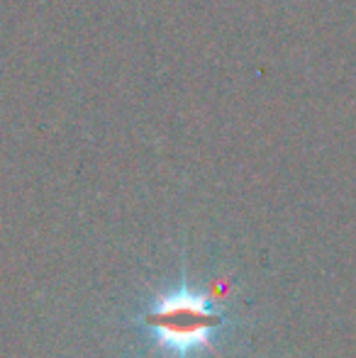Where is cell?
Returning <instances> with one entry per match:
<instances>
[{"label": "cell", "mask_w": 356, "mask_h": 358, "mask_svg": "<svg viewBox=\"0 0 356 358\" xmlns=\"http://www.w3.org/2000/svg\"><path fill=\"white\" fill-rule=\"evenodd\" d=\"M215 302L218 297L180 287L159 297L144 312L142 322L157 336V344L171 354L188 356L195 349L215 351L213 334H218V329L225 324V315Z\"/></svg>", "instance_id": "obj_1"}]
</instances>
